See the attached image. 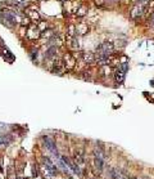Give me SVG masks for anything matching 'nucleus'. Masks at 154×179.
I'll return each mask as SVG.
<instances>
[{
    "label": "nucleus",
    "instance_id": "obj_1",
    "mask_svg": "<svg viewBox=\"0 0 154 179\" xmlns=\"http://www.w3.org/2000/svg\"><path fill=\"white\" fill-rule=\"evenodd\" d=\"M97 55H112L114 54V45L111 41H103L97 47Z\"/></svg>",
    "mask_w": 154,
    "mask_h": 179
},
{
    "label": "nucleus",
    "instance_id": "obj_2",
    "mask_svg": "<svg viewBox=\"0 0 154 179\" xmlns=\"http://www.w3.org/2000/svg\"><path fill=\"white\" fill-rule=\"evenodd\" d=\"M58 51H59V48H58L57 45H49L46 48L45 53H44V58H45V61H48L50 63L53 62L58 55Z\"/></svg>",
    "mask_w": 154,
    "mask_h": 179
},
{
    "label": "nucleus",
    "instance_id": "obj_3",
    "mask_svg": "<svg viewBox=\"0 0 154 179\" xmlns=\"http://www.w3.org/2000/svg\"><path fill=\"white\" fill-rule=\"evenodd\" d=\"M26 36L30 39V40L39 39L41 36V31H40V28L38 27V25H32V26L28 27V30L26 32Z\"/></svg>",
    "mask_w": 154,
    "mask_h": 179
},
{
    "label": "nucleus",
    "instance_id": "obj_4",
    "mask_svg": "<svg viewBox=\"0 0 154 179\" xmlns=\"http://www.w3.org/2000/svg\"><path fill=\"white\" fill-rule=\"evenodd\" d=\"M42 139H44V142H45V146H46V148L49 149V151L53 152L55 157H59V155H58V149H57L55 142L51 139L50 137H42Z\"/></svg>",
    "mask_w": 154,
    "mask_h": 179
},
{
    "label": "nucleus",
    "instance_id": "obj_5",
    "mask_svg": "<svg viewBox=\"0 0 154 179\" xmlns=\"http://www.w3.org/2000/svg\"><path fill=\"white\" fill-rule=\"evenodd\" d=\"M63 63H64V66H65V70H72L73 67L76 66V58H75V55H72L71 53L64 54Z\"/></svg>",
    "mask_w": 154,
    "mask_h": 179
},
{
    "label": "nucleus",
    "instance_id": "obj_6",
    "mask_svg": "<svg viewBox=\"0 0 154 179\" xmlns=\"http://www.w3.org/2000/svg\"><path fill=\"white\" fill-rule=\"evenodd\" d=\"M145 5L146 4H135L132 10H131V17L134 19H137L139 17H141L143 13L145 12Z\"/></svg>",
    "mask_w": 154,
    "mask_h": 179
},
{
    "label": "nucleus",
    "instance_id": "obj_7",
    "mask_svg": "<svg viewBox=\"0 0 154 179\" xmlns=\"http://www.w3.org/2000/svg\"><path fill=\"white\" fill-rule=\"evenodd\" d=\"M81 57H82V61L86 64H93V63H95V61H97V55H95V53H93V52H82Z\"/></svg>",
    "mask_w": 154,
    "mask_h": 179
},
{
    "label": "nucleus",
    "instance_id": "obj_8",
    "mask_svg": "<svg viewBox=\"0 0 154 179\" xmlns=\"http://www.w3.org/2000/svg\"><path fill=\"white\" fill-rule=\"evenodd\" d=\"M86 32H89V26L85 22H80L76 26V35H85Z\"/></svg>",
    "mask_w": 154,
    "mask_h": 179
},
{
    "label": "nucleus",
    "instance_id": "obj_9",
    "mask_svg": "<svg viewBox=\"0 0 154 179\" xmlns=\"http://www.w3.org/2000/svg\"><path fill=\"white\" fill-rule=\"evenodd\" d=\"M124 74L123 71L121 70V68H117L116 70V72H114V80L118 83V84H121V83H123V80H124Z\"/></svg>",
    "mask_w": 154,
    "mask_h": 179
},
{
    "label": "nucleus",
    "instance_id": "obj_10",
    "mask_svg": "<svg viewBox=\"0 0 154 179\" xmlns=\"http://www.w3.org/2000/svg\"><path fill=\"white\" fill-rule=\"evenodd\" d=\"M44 165H45V168H46V171H49L50 174H54L55 173V168L53 165V162L50 161V159L45 157V159H44Z\"/></svg>",
    "mask_w": 154,
    "mask_h": 179
},
{
    "label": "nucleus",
    "instance_id": "obj_11",
    "mask_svg": "<svg viewBox=\"0 0 154 179\" xmlns=\"http://www.w3.org/2000/svg\"><path fill=\"white\" fill-rule=\"evenodd\" d=\"M10 142H12V135L9 134H5L0 137V146H8Z\"/></svg>",
    "mask_w": 154,
    "mask_h": 179
},
{
    "label": "nucleus",
    "instance_id": "obj_12",
    "mask_svg": "<svg viewBox=\"0 0 154 179\" xmlns=\"http://www.w3.org/2000/svg\"><path fill=\"white\" fill-rule=\"evenodd\" d=\"M26 13H27V17L30 18L32 22H36L35 19H39V13H38V10H31V9H27L26 10Z\"/></svg>",
    "mask_w": 154,
    "mask_h": 179
},
{
    "label": "nucleus",
    "instance_id": "obj_13",
    "mask_svg": "<svg viewBox=\"0 0 154 179\" xmlns=\"http://www.w3.org/2000/svg\"><path fill=\"white\" fill-rule=\"evenodd\" d=\"M30 57H31V59L36 63V61H38V57H39V49L36 48V49H32V51L30 52Z\"/></svg>",
    "mask_w": 154,
    "mask_h": 179
},
{
    "label": "nucleus",
    "instance_id": "obj_14",
    "mask_svg": "<svg viewBox=\"0 0 154 179\" xmlns=\"http://www.w3.org/2000/svg\"><path fill=\"white\" fill-rule=\"evenodd\" d=\"M85 13H86L85 8H84V6H81V8L78 9V12H77V16H85Z\"/></svg>",
    "mask_w": 154,
    "mask_h": 179
},
{
    "label": "nucleus",
    "instance_id": "obj_15",
    "mask_svg": "<svg viewBox=\"0 0 154 179\" xmlns=\"http://www.w3.org/2000/svg\"><path fill=\"white\" fill-rule=\"evenodd\" d=\"M149 26L154 27V13H152V16H150V18H149Z\"/></svg>",
    "mask_w": 154,
    "mask_h": 179
},
{
    "label": "nucleus",
    "instance_id": "obj_16",
    "mask_svg": "<svg viewBox=\"0 0 154 179\" xmlns=\"http://www.w3.org/2000/svg\"><path fill=\"white\" fill-rule=\"evenodd\" d=\"M105 3H108V4H117V3H120V0H105Z\"/></svg>",
    "mask_w": 154,
    "mask_h": 179
},
{
    "label": "nucleus",
    "instance_id": "obj_17",
    "mask_svg": "<svg viewBox=\"0 0 154 179\" xmlns=\"http://www.w3.org/2000/svg\"><path fill=\"white\" fill-rule=\"evenodd\" d=\"M61 2H68V0H61Z\"/></svg>",
    "mask_w": 154,
    "mask_h": 179
},
{
    "label": "nucleus",
    "instance_id": "obj_18",
    "mask_svg": "<svg viewBox=\"0 0 154 179\" xmlns=\"http://www.w3.org/2000/svg\"><path fill=\"white\" fill-rule=\"evenodd\" d=\"M134 179H136V178H134Z\"/></svg>",
    "mask_w": 154,
    "mask_h": 179
}]
</instances>
